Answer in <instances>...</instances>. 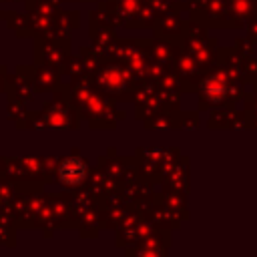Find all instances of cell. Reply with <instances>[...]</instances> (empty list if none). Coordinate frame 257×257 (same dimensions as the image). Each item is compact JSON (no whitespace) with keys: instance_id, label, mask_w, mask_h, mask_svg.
Returning <instances> with one entry per match:
<instances>
[{"instance_id":"1","label":"cell","mask_w":257,"mask_h":257,"mask_svg":"<svg viewBox=\"0 0 257 257\" xmlns=\"http://www.w3.org/2000/svg\"><path fill=\"white\" fill-rule=\"evenodd\" d=\"M84 177V165L78 161V159H68L62 163L60 167V179L68 185H76L80 183Z\"/></svg>"}]
</instances>
